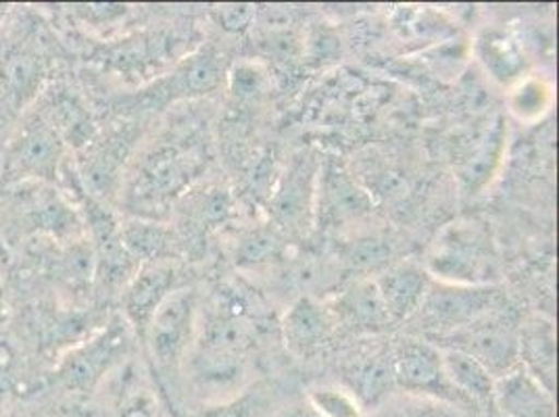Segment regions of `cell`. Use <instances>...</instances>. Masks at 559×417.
Segmentation results:
<instances>
[{
	"mask_svg": "<svg viewBox=\"0 0 559 417\" xmlns=\"http://www.w3.org/2000/svg\"><path fill=\"white\" fill-rule=\"evenodd\" d=\"M61 73L55 25L40 9H11L0 25V128L9 130Z\"/></svg>",
	"mask_w": 559,
	"mask_h": 417,
	"instance_id": "6da1fadb",
	"label": "cell"
},
{
	"mask_svg": "<svg viewBox=\"0 0 559 417\" xmlns=\"http://www.w3.org/2000/svg\"><path fill=\"white\" fill-rule=\"evenodd\" d=\"M134 336L121 313H114L93 334L59 355L27 398L52 405L59 401H88L132 353Z\"/></svg>",
	"mask_w": 559,
	"mask_h": 417,
	"instance_id": "7a4b0ae2",
	"label": "cell"
},
{
	"mask_svg": "<svg viewBox=\"0 0 559 417\" xmlns=\"http://www.w3.org/2000/svg\"><path fill=\"white\" fill-rule=\"evenodd\" d=\"M86 236L80 211L59 186L43 182L0 188V242L13 253L25 242H70Z\"/></svg>",
	"mask_w": 559,
	"mask_h": 417,
	"instance_id": "3957f363",
	"label": "cell"
},
{
	"mask_svg": "<svg viewBox=\"0 0 559 417\" xmlns=\"http://www.w3.org/2000/svg\"><path fill=\"white\" fill-rule=\"evenodd\" d=\"M70 159L63 136L32 105L0 140V188L24 182L59 186Z\"/></svg>",
	"mask_w": 559,
	"mask_h": 417,
	"instance_id": "277c9868",
	"label": "cell"
},
{
	"mask_svg": "<svg viewBox=\"0 0 559 417\" xmlns=\"http://www.w3.org/2000/svg\"><path fill=\"white\" fill-rule=\"evenodd\" d=\"M391 353L395 389L412 396L451 405L462 414H472L466 398L457 393L444 371L443 353L432 343L403 338L395 347H391Z\"/></svg>",
	"mask_w": 559,
	"mask_h": 417,
	"instance_id": "5b68a950",
	"label": "cell"
},
{
	"mask_svg": "<svg viewBox=\"0 0 559 417\" xmlns=\"http://www.w3.org/2000/svg\"><path fill=\"white\" fill-rule=\"evenodd\" d=\"M197 313V293L192 288L174 290L155 311L142 343L148 348L159 376L174 378L187 361Z\"/></svg>",
	"mask_w": 559,
	"mask_h": 417,
	"instance_id": "8992f818",
	"label": "cell"
},
{
	"mask_svg": "<svg viewBox=\"0 0 559 417\" xmlns=\"http://www.w3.org/2000/svg\"><path fill=\"white\" fill-rule=\"evenodd\" d=\"M428 270L443 279V284H483L492 272L487 236L472 226L449 228L435 242Z\"/></svg>",
	"mask_w": 559,
	"mask_h": 417,
	"instance_id": "52a82bcc",
	"label": "cell"
},
{
	"mask_svg": "<svg viewBox=\"0 0 559 417\" xmlns=\"http://www.w3.org/2000/svg\"><path fill=\"white\" fill-rule=\"evenodd\" d=\"M518 334L515 325L506 318V309L499 307L444 336L455 350L474 357L497 380L518 364Z\"/></svg>",
	"mask_w": 559,
	"mask_h": 417,
	"instance_id": "ba28073f",
	"label": "cell"
},
{
	"mask_svg": "<svg viewBox=\"0 0 559 417\" xmlns=\"http://www.w3.org/2000/svg\"><path fill=\"white\" fill-rule=\"evenodd\" d=\"M501 307V293L489 284H439L428 288L424 301L419 305L428 327L453 332L464 325L476 322L478 318L487 315L490 311Z\"/></svg>",
	"mask_w": 559,
	"mask_h": 417,
	"instance_id": "9c48e42d",
	"label": "cell"
},
{
	"mask_svg": "<svg viewBox=\"0 0 559 417\" xmlns=\"http://www.w3.org/2000/svg\"><path fill=\"white\" fill-rule=\"evenodd\" d=\"M176 274L178 272L171 259L140 263L139 272L119 295L121 318L128 322L140 341L151 324L155 311L174 293L176 278H178Z\"/></svg>",
	"mask_w": 559,
	"mask_h": 417,
	"instance_id": "30bf717a",
	"label": "cell"
},
{
	"mask_svg": "<svg viewBox=\"0 0 559 417\" xmlns=\"http://www.w3.org/2000/svg\"><path fill=\"white\" fill-rule=\"evenodd\" d=\"M343 389H347L364 409H376L395 391L391 347L361 348L343 364Z\"/></svg>",
	"mask_w": 559,
	"mask_h": 417,
	"instance_id": "8fae6325",
	"label": "cell"
},
{
	"mask_svg": "<svg viewBox=\"0 0 559 417\" xmlns=\"http://www.w3.org/2000/svg\"><path fill=\"white\" fill-rule=\"evenodd\" d=\"M497 417H556L549 393L520 361L495 380Z\"/></svg>",
	"mask_w": 559,
	"mask_h": 417,
	"instance_id": "7c38bea8",
	"label": "cell"
},
{
	"mask_svg": "<svg viewBox=\"0 0 559 417\" xmlns=\"http://www.w3.org/2000/svg\"><path fill=\"white\" fill-rule=\"evenodd\" d=\"M332 330H334L332 313L324 305L309 297L295 302L282 320L286 347L297 357H309L311 353L320 350L332 336Z\"/></svg>",
	"mask_w": 559,
	"mask_h": 417,
	"instance_id": "4fadbf2b",
	"label": "cell"
},
{
	"mask_svg": "<svg viewBox=\"0 0 559 417\" xmlns=\"http://www.w3.org/2000/svg\"><path fill=\"white\" fill-rule=\"evenodd\" d=\"M373 284L378 288V295L384 302L391 320H405V318L418 313L419 305L430 288V278L418 265L403 263V265H396L393 270H389Z\"/></svg>",
	"mask_w": 559,
	"mask_h": 417,
	"instance_id": "5bb4252c",
	"label": "cell"
},
{
	"mask_svg": "<svg viewBox=\"0 0 559 417\" xmlns=\"http://www.w3.org/2000/svg\"><path fill=\"white\" fill-rule=\"evenodd\" d=\"M518 361L554 394L556 386V334L549 322L535 320L518 334Z\"/></svg>",
	"mask_w": 559,
	"mask_h": 417,
	"instance_id": "9a60e30c",
	"label": "cell"
},
{
	"mask_svg": "<svg viewBox=\"0 0 559 417\" xmlns=\"http://www.w3.org/2000/svg\"><path fill=\"white\" fill-rule=\"evenodd\" d=\"M328 311L332 313L334 322L341 320L343 324L359 330H380L393 322L373 282L353 284L343 295H338L334 307Z\"/></svg>",
	"mask_w": 559,
	"mask_h": 417,
	"instance_id": "2e32d148",
	"label": "cell"
},
{
	"mask_svg": "<svg viewBox=\"0 0 559 417\" xmlns=\"http://www.w3.org/2000/svg\"><path fill=\"white\" fill-rule=\"evenodd\" d=\"M478 55L492 80H497L501 84H513V82L518 84L520 82L522 71H524V59L510 38H506L501 34H490L480 40Z\"/></svg>",
	"mask_w": 559,
	"mask_h": 417,
	"instance_id": "e0dca14e",
	"label": "cell"
},
{
	"mask_svg": "<svg viewBox=\"0 0 559 417\" xmlns=\"http://www.w3.org/2000/svg\"><path fill=\"white\" fill-rule=\"evenodd\" d=\"M274 394L272 389L255 384L226 401L207 405L199 417H267L274 414Z\"/></svg>",
	"mask_w": 559,
	"mask_h": 417,
	"instance_id": "ac0fdd59",
	"label": "cell"
},
{
	"mask_svg": "<svg viewBox=\"0 0 559 417\" xmlns=\"http://www.w3.org/2000/svg\"><path fill=\"white\" fill-rule=\"evenodd\" d=\"M551 86L540 78H524L513 86L510 94V109L522 121H536L551 107Z\"/></svg>",
	"mask_w": 559,
	"mask_h": 417,
	"instance_id": "d6986e66",
	"label": "cell"
},
{
	"mask_svg": "<svg viewBox=\"0 0 559 417\" xmlns=\"http://www.w3.org/2000/svg\"><path fill=\"white\" fill-rule=\"evenodd\" d=\"M372 417H466V414L432 398L405 394L403 398L384 401L373 409Z\"/></svg>",
	"mask_w": 559,
	"mask_h": 417,
	"instance_id": "ffe728a7",
	"label": "cell"
},
{
	"mask_svg": "<svg viewBox=\"0 0 559 417\" xmlns=\"http://www.w3.org/2000/svg\"><path fill=\"white\" fill-rule=\"evenodd\" d=\"M307 403L320 417H366L361 403L343 386L313 389L307 396Z\"/></svg>",
	"mask_w": 559,
	"mask_h": 417,
	"instance_id": "44dd1931",
	"label": "cell"
},
{
	"mask_svg": "<svg viewBox=\"0 0 559 417\" xmlns=\"http://www.w3.org/2000/svg\"><path fill=\"white\" fill-rule=\"evenodd\" d=\"M13 309V257L0 242V327Z\"/></svg>",
	"mask_w": 559,
	"mask_h": 417,
	"instance_id": "7402d4cb",
	"label": "cell"
},
{
	"mask_svg": "<svg viewBox=\"0 0 559 417\" xmlns=\"http://www.w3.org/2000/svg\"><path fill=\"white\" fill-rule=\"evenodd\" d=\"M253 17H255V9L247 7V4L222 7V11H219V22L226 29H233V32H240V29L249 27Z\"/></svg>",
	"mask_w": 559,
	"mask_h": 417,
	"instance_id": "603a6c76",
	"label": "cell"
},
{
	"mask_svg": "<svg viewBox=\"0 0 559 417\" xmlns=\"http://www.w3.org/2000/svg\"><path fill=\"white\" fill-rule=\"evenodd\" d=\"M267 417H320L309 403H293V405H286L282 409H276L274 414H270Z\"/></svg>",
	"mask_w": 559,
	"mask_h": 417,
	"instance_id": "cb8c5ba5",
	"label": "cell"
},
{
	"mask_svg": "<svg viewBox=\"0 0 559 417\" xmlns=\"http://www.w3.org/2000/svg\"><path fill=\"white\" fill-rule=\"evenodd\" d=\"M11 4H0V25L4 24V20L9 17V13H11Z\"/></svg>",
	"mask_w": 559,
	"mask_h": 417,
	"instance_id": "d4e9b609",
	"label": "cell"
},
{
	"mask_svg": "<svg viewBox=\"0 0 559 417\" xmlns=\"http://www.w3.org/2000/svg\"><path fill=\"white\" fill-rule=\"evenodd\" d=\"M7 132H9V130H2V128H0V140L4 139V134H7Z\"/></svg>",
	"mask_w": 559,
	"mask_h": 417,
	"instance_id": "484cf974",
	"label": "cell"
}]
</instances>
